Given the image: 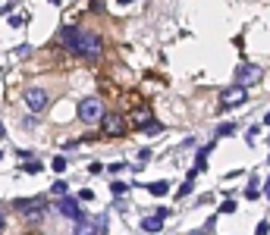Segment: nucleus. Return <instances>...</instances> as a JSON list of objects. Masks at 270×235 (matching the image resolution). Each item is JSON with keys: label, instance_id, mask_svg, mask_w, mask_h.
Masks as SVG:
<instances>
[{"label": "nucleus", "instance_id": "nucleus-2", "mask_svg": "<svg viewBox=\"0 0 270 235\" xmlns=\"http://www.w3.org/2000/svg\"><path fill=\"white\" fill-rule=\"evenodd\" d=\"M79 119H82V123H101L104 119V104L97 97H85L82 104H79Z\"/></svg>", "mask_w": 270, "mask_h": 235}, {"label": "nucleus", "instance_id": "nucleus-23", "mask_svg": "<svg viewBox=\"0 0 270 235\" xmlns=\"http://www.w3.org/2000/svg\"><path fill=\"white\" fill-rule=\"evenodd\" d=\"M264 123H267V125H270V113H267V116H264Z\"/></svg>", "mask_w": 270, "mask_h": 235}, {"label": "nucleus", "instance_id": "nucleus-22", "mask_svg": "<svg viewBox=\"0 0 270 235\" xmlns=\"http://www.w3.org/2000/svg\"><path fill=\"white\" fill-rule=\"evenodd\" d=\"M3 229H6V219H3V213H0V235H3Z\"/></svg>", "mask_w": 270, "mask_h": 235}, {"label": "nucleus", "instance_id": "nucleus-19", "mask_svg": "<svg viewBox=\"0 0 270 235\" xmlns=\"http://www.w3.org/2000/svg\"><path fill=\"white\" fill-rule=\"evenodd\" d=\"M110 188H113V194H123V191H126L129 185H126V182H113V185H110Z\"/></svg>", "mask_w": 270, "mask_h": 235}, {"label": "nucleus", "instance_id": "nucleus-24", "mask_svg": "<svg viewBox=\"0 0 270 235\" xmlns=\"http://www.w3.org/2000/svg\"><path fill=\"white\" fill-rule=\"evenodd\" d=\"M267 198H270V179H267Z\"/></svg>", "mask_w": 270, "mask_h": 235}, {"label": "nucleus", "instance_id": "nucleus-9", "mask_svg": "<svg viewBox=\"0 0 270 235\" xmlns=\"http://www.w3.org/2000/svg\"><path fill=\"white\" fill-rule=\"evenodd\" d=\"M142 229L148 232V235L160 232V229H163V217H144V219H142Z\"/></svg>", "mask_w": 270, "mask_h": 235}, {"label": "nucleus", "instance_id": "nucleus-5", "mask_svg": "<svg viewBox=\"0 0 270 235\" xmlns=\"http://www.w3.org/2000/svg\"><path fill=\"white\" fill-rule=\"evenodd\" d=\"M261 66H254V63H242L239 69H236V85L239 88H245V85H254V82H261Z\"/></svg>", "mask_w": 270, "mask_h": 235}, {"label": "nucleus", "instance_id": "nucleus-3", "mask_svg": "<svg viewBox=\"0 0 270 235\" xmlns=\"http://www.w3.org/2000/svg\"><path fill=\"white\" fill-rule=\"evenodd\" d=\"M16 207L22 210V217L29 219L32 226H38V223L44 219V204H41L38 198H32V201H25V198H22V201H16Z\"/></svg>", "mask_w": 270, "mask_h": 235}, {"label": "nucleus", "instance_id": "nucleus-6", "mask_svg": "<svg viewBox=\"0 0 270 235\" xmlns=\"http://www.w3.org/2000/svg\"><path fill=\"white\" fill-rule=\"evenodd\" d=\"M248 100V91L239 88V85H233V88H226L220 94V110H229V107H242Z\"/></svg>", "mask_w": 270, "mask_h": 235}, {"label": "nucleus", "instance_id": "nucleus-21", "mask_svg": "<svg viewBox=\"0 0 270 235\" xmlns=\"http://www.w3.org/2000/svg\"><path fill=\"white\" fill-rule=\"evenodd\" d=\"M25 170H29V172H38V170H41V163H38V160H32V163H25Z\"/></svg>", "mask_w": 270, "mask_h": 235}, {"label": "nucleus", "instance_id": "nucleus-4", "mask_svg": "<svg viewBox=\"0 0 270 235\" xmlns=\"http://www.w3.org/2000/svg\"><path fill=\"white\" fill-rule=\"evenodd\" d=\"M48 104H50V97H48V91L44 88H29L25 91V107H29V113H44L48 110Z\"/></svg>", "mask_w": 270, "mask_h": 235}, {"label": "nucleus", "instance_id": "nucleus-7", "mask_svg": "<svg viewBox=\"0 0 270 235\" xmlns=\"http://www.w3.org/2000/svg\"><path fill=\"white\" fill-rule=\"evenodd\" d=\"M101 125H104L107 135H123V132H126V119H123L120 113H104Z\"/></svg>", "mask_w": 270, "mask_h": 235}, {"label": "nucleus", "instance_id": "nucleus-20", "mask_svg": "<svg viewBox=\"0 0 270 235\" xmlns=\"http://www.w3.org/2000/svg\"><path fill=\"white\" fill-rule=\"evenodd\" d=\"M189 191H192V179H186V182L179 185V194H189Z\"/></svg>", "mask_w": 270, "mask_h": 235}, {"label": "nucleus", "instance_id": "nucleus-1", "mask_svg": "<svg viewBox=\"0 0 270 235\" xmlns=\"http://www.w3.org/2000/svg\"><path fill=\"white\" fill-rule=\"evenodd\" d=\"M60 38L72 53H79V57H85V60H95V57L104 53L101 35H95V31H88V29H63Z\"/></svg>", "mask_w": 270, "mask_h": 235}, {"label": "nucleus", "instance_id": "nucleus-13", "mask_svg": "<svg viewBox=\"0 0 270 235\" xmlns=\"http://www.w3.org/2000/svg\"><path fill=\"white\" fill-rule=\"evenodd\" d=\"M217 135H220V138H226V135H236V125H233V123H223L220 129H217Z\"/></svg>", "mask_w": 270, "mask_h": 235}, {"label": "nucleus", "instance_id": "nucleus-8", "mask_svg": "<svg viewBox=\"0 0 270 235\" xmlns=\"http://www.w3.org/2000/svg\"><path fill=\"white\" fill-rule=\"evenodd\" d=\"M60 213L63 217H69V219H76V223H82V207H79V201L76 198H60Z\"/></svg>", "mask_w": 270, "mask_h": 235}, {"label": "nucleus", "instance_id": "nucleus-10", "mask_svg": "<svg viewBox=\"0 0 270 235\" xmlns=\"http://www.w3.org/2000/svg\"><path fill=\"white\" fill-rule=\"evenodd\" d=\"M72 232H76V235H101V229H97L95 223H85V219H82V223H76V229H72Z\"/></svg>", "mask_w": 270, "mask_h": 235}, {"label": "nucleus", "instance_id": "nucleus-11", "mask_svg": "<svg viewBox=\"0 0 270 235\" xmlns=\"http://www.w3.org/2000/svg\"><path fill=\"white\" fill-rule=\"evenodd\" d=\"M132 123L144 129V125H148V123H154V119H151V113H148V110H135V113H132Z\"/></svg>", "mask_w": 270, "mask_h": 235}, {"label": "nucleus", "instance_id": "nucleus-15", "mask_svg": "<svg viewBox=\"0 0 270 235\" xmlns=\"http://www.w3.org/2000/svg\"><path fill=\"white\" fill-rule=\"evenodd\" d=\"M144 132H148V135H157V132H163V125L154 119V123H148V125H144Z\"/></svg>", "mask_w": 270, "mask_h": 235}, {"label": "nucleus", "instance_id": "nucleus-12", "mask_svg": "<svg viewBox=\"0 0 270 235\" xmlns=\"http://www.w3.org/2000/svg\"><path fill=\"white\" fill-rule=\"evenodd\" d=\"M148 191L160 198V194H167V191H170V185H167V182H151V185H148Z\"/></svg>", "mask_w": 270, "mask_h": 235}, {"label": "nucleus", "instance_id": "nucleus-18", "mask_svg": "<svg viewBox=\"0 0 270 235\" xmlns=\"http://www.w3.org/2000/svg\"><path fill=\"white\" fill-rule=\"evenodd\" d=\"M220 213H236V204H233V201H226V204H220Z\"/></svg>", "mask_w": 270, "mask_h": 235}, {"label": "nucleus", "instance_id": "nucleus-17", "mask_svg": "<svg viewBox=\"0 0 270 235\" xmlns=\"http://www.w3.org/2000/svg\"><path fill=\"white\" fill-rule=\"evenodd\" d=\"M50 166H54L57 172H63V170H66V160H63V157H54V163H50Z\"/></svg>", "mask_w": 270, "mask_h": 235}, {"label": "nucleus", "instance_id": "nucleus-14", "mask_svg": "<svg viewBox=\"0 0 270 235\" xmlns=\"http://www.w3.org/2000/svg\"><path fill=\"white\" fill-rule=\"evenodd\" d=\"M258 194H261V185H258V182H248V188H245V198H252V201H254Z\"/></svg>", "mask_w": 270, "mask_h": 235}, {"label": "nucleus", "instance_id": "nucleus-16", "mask_svg": "<svg viewBox=\"0 0 270 235\" xmlns=\"http://www.w3.org/2000/svg\"><path fill=\"white\" fill-rule=\"evenodd\" d=\"M54 194L57 198H66V182H54Z\"/></svg>", "mask_w": 270, "mask_h": 235}, {"label": "nucleus", "instance_id": "nucleus-25", "mask_svg": "<svg viewBox=\"0 0 270 235\" xmlns=\"http://www.w3.org/2000/svg\"><path fill=\"white\" fill-rule=\"evenodd\" d=\"M0 135H3V123H0Z\"/></svg>", "mask_w": 270, "mask_h": 235}]
</instances>
